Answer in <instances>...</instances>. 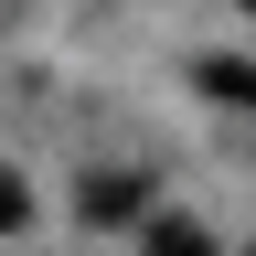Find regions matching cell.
<instances>
[{
    "label": "cell",
    "instance_id": "cell-1",
    "mask_svg": "<svg viewBox=\"0 0 256 256\" xmlns=\"http://www.w3.org/2000/svg\"><path fill=\"white\" fill-rule=\"evenodd\" d=\"M192 86H203L214 107H246V118H256V64H246V54H203V64H192Z\"/></svg>",
    "mask_w": 256,
    "mask_h": 256
},
{
    "label": "cell",
    "instance_id": "cell-2",
    "mask_svg": "<svg viewBox=\"0 0 256 256\" xmlns=\"http://www.w3.org/2000/svg\"><path fill=\"white\" fill-rule=\"evenodd\" d=\"M139 214V182H86V224H128Z\"/></svg>",
    "mask_w": 256,
    "mask_h": 256
},
{
    "label": "cell",
    "instance_id": "cell-3",
    "mask_svg": "<svg viewBox=\"0 0 256 256\" xmlns=\"http://www.w3.org/2000/svg\"><path fill=\"white\" fill-rule=\"evenodd\" d=\"M150 256H214V246H203V224H182V214H160V224H150Z\"/></svg>",
    "mask_w": 256,
    "mask_h": 256
},
{
    "label": "cell",
    "instance_id": "cell-4",
    "mask_svg": "<svg viewBox=\"0 0 256 256\" xmlns=\"http://www.w3.org/2000/svg\"><path fill=\"white\" fill-rule=\"evenodd\" d=\"M11 224H32V192H22V171H0V235Z\"/></svg>",
    "mask_w": 256,
    "mask_h": 256
},
{
    "label": "cell",
    "instance_id": "cell-5",
    "mask_svg": "<svg viewBox=\"0 0 256 256\" xmlns=\"http://www.w3.org/2000/svg\"><path fill=\"white\" fill-rule=\"evenodd\" d=\"M246 22H256V0H246Z\"/></svg>",
    "mask_w": 256,
    "mask_h": 256
}]
</instances>
